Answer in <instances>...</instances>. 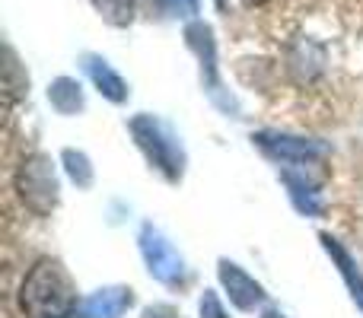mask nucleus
Instances as JSON below:
<instances>
[{"label": "nucleus", "mask_w": 363, "mask_h": 318, "mask_svg": "<svg viewBox=\"0 0 363 318\" xmlns=\"http://www.w3.org/2000/svg\"><path fill=\"white\" fill-rule=\"evenodd\" d=\"M19 312L26 318H74L80 290L57 258H38L19 283Z\"/></svg>", "instance_id": "nucleus-1"}, {"label": "nucleus", "mask_w": 363, "mask_h": 318, "mask_svg": "<svg viewBox=\"0 0 363 318\" xmlns=\"http://www.w3.org/2000/svg\"><path fill=\"white\" fill-rule=\"evenodd\" d=\"M128 131H131L138 150L144 153L147 162H150L166 181H172V185L182 181V175H185V150H182L176 134L169 131V125H163V121L153 118V115H138V118H131Z\"/></svg>", "instance_id": "nucleus-2"}, {"label": "nucleus", "mask_w": 363, "mask_h": 318, "mask_svg": "<svg viewBox=\"0 0 363 318\" xmlns=\"http://www.w3.org/2000/svg\"><path fill=\"white\" fill-rule=\"evenodd\" d=\"M16 198L32 217H51L61 200V181H57L55 162L45 153H29L13 172Z\"/></svg>", "instance_id": "nucleus-3"}, {"label": "nucleus", "mask_w": 363, "mask_h": 318, "mask_svg": "<svg viewBox=\"0 0 363 318\" xmlns=\"http://www.w3.org/2000/svg\"><path fill=\"white\" fill-rule=\"evenodd\" d=\"M140 251H144L147 264H150V274L157 277V280L172 283V287H176L179 280H185V264H182V258L153 226H144V232H140Z\"/></svg>", "instance_id": "nucleus-4"}, {"label": "nucleus", "mask_w": 363, "mask_h": 318, "mask_svg": "<svg viewBox=\"0 0 363 318\" xmlns=\"http://www.w3.org/2000/svg\"><path fill=\"white\" fill-rule=\"evenodd\" d=\"M258 147L268 153L271 159L287 162V166H313L325 157V147L315 140H303V137H287V134H255Z\"/></svg>", "instance_id": "nucleus-5"}, {"label": "nucleus", "mask_w": 363, "mask_h": 318, "mask_svg": "<svg viewBox=\"0 0 363 318\" xmlns=\"http://www.w3.org/2000/svg\"><path fill=\"white\" fill-rule=\"evenodd\" d=\"M220 283H223L226 296H230V302L236 309H242V312H252L255 306H262L264 302V287L258 280H252L249 274H245L239 264L226 261V258H220Z\"/></svg>", "instance_id": "nucleus-6"}, {"label": "nucleus", "mask_w": 363, "mask_h": 318, "mask_svg": "<svg viewBox=\"0 0 363 318\" xmlns=\"http://www.w3.org/2000/svg\"><path fill=\"white\" fill-rule=\"evenodd\" d=\"M322 245H325V251L332 255V261L338 264V271H341V277H345V283H347V290H351V296H354V302L363 309V274L357 271V264H354V258H351V251L345 249V245L338 242V239H332V236H325L322 232Z\"/></svg>", "instance_id": "nucleus-7"}, {"label": "nucleus", "mask_w": 363, "mask_h": 318, "mask_svg": "<svg viewBox=\"0 0 363 318\" xmlns=\"http://www.w3.org/2000/svg\"><path fill=\"white\" fill-rule=\"evenodd\" d=\"M86 61V74L93 76V83L99 86V93L106 96L108 102H115V106H121V102L128 99V86H125V80H121L118 74H115L112 67H108L102 57H93V55H86L83 57Z\"/></svg>", "instance_id": "nucleus-8"}, {"label": "nucleus", "mask_w": 363, "mask_h": 318, "mask_svg": "<svg viewBox=\"0 0 363 318\" xmlns=\"http://www.w3.org/2000/svg\"><path fill=\"white\" fill-rule=\"evenodd\" d=\"M134 302L131 290H102L83 306V318H118Z\"/></svg>", "instance_id": "nucleus-9"}, {"label": "nucleus", "mask_w": 363, "mask_h": 318, "mask_svg": "<svg viewBox=\"0 0 363 318\" xmlns=\"http://www.w3.org/2000/svg\"><path fill=\"white\" fill-rule=\"evenodd\" d=\"M48 102L61 115L83 112V89H80V83L70 80V76H57V80L51 83V89H48Z\"/></svg>", "instance_id": "nucleus-10"}, {"label": "nucleus", "mask_w": 363, "mask_h": 318, "mask_svg": "<svg viewBox=\"0 0 363 318\" xmlns=\"http://www.w3.org/2000/svg\"><path fill=\"white\" fill-rule=\"evenodd\" d=\"M4 57H6V64H4V70H6V80H4V89H6V102H16L19 96H26L29 93V76L19 70V61H16V55H13L10 48L4 51Z\"/></svg>", "instance_id": "nucleus-11"}, {"label": "nucleus", "mask_w": 363, "mask_h": 318, "mask_svg": "<svg viewBox=\"0 0 363 318\" xmlns=\"http://www.w3.org/2000/svg\"><path fill=\"white\" fill-rule=\"evenodd\" d=\"M61 159H64V166H67V175L77 181V188H89V185H93V166H89L86 153L64 150Z\"/></svg>", "instance_id": "nucleus-12"}, {"label": "nucleus", "mask_w": 363, "mask_h": 318, "mask_svg": "<svg viewBox=\"0 0 363 318\" xmlns=\"http://www.w3.org/2000/svg\"><path fill=\"white\" fill-rule=\"evenodd\" d=\"M93 6L112 25H128L134 19V0H93Z\"/></svg>", "instance_id": "nucleus-13"}, {"label": "nucleus", "mask_w": 363, "mask_h": 318, "mask_svg": "<svg viewBox=\"0 0 363 318\" xmlns=\"http://www.w3.org/2000/svg\"><path fill=\"white\" fill-rule=\"evenodd\" d=\"M169 16H194L201 10V0H160Z\"/></svg>", "instance_id": "nucleus-14"}, {"label": "nucleus", "mask_w": 363, "mask_h": 318, "mask_svg": "<svg viewBox=\"0 0 363 318\" xmlns=\"http://www.w3.org/2000/svg\"><path fill=\"white\" fill-rule=\"evenodd\" d=\"M201 318H226L223 306H220V300H217L213 290H204V296H201Z\"/></svg>", "instance_id": "nucleus-15"}, {"label": "nucleus", "mask_w": 363, "mask_h": 318, "mask_svg": "<svg viewBox=\"0 0 363 318\" xmlns=\"http://www.w3.org/2000/svg\"><path fill=\"white\" fill-rule=\"evenodd\" d=\"M144 318H182L172 306H166V302H157V306L144 309Z\"/></svg>", "instance_id": "nucleus-16"}, {"label": "nucleus", "mask_w": 363, "mask_h": 318, "mask_svg": "<svg viewBox=\"0 0 363 318\" xmlns=\"http://www.w3.org/2000/svg\"><path fill=\"white\" fill-rule=\"evenodd\" d=\"M262 318H287V315H284V312H277V309H268V312H264Z\"/></svg>", "instance_id": "nucleus-17"}, {"label": "nucleus", "mask_w": 363, "mask_h": 318, "mask_svg": "<svg viewBox=\"0 0 363 318\" xmlns=\"http://www.w3.org/2000/svg\"><path fill=\"white\" fill-rule=\"evenodd\" d=\"M242 4H249V6H262V4H268V0H242Z\"/></svg>", "instance_id": "nucleus-18"}]
</instances>
